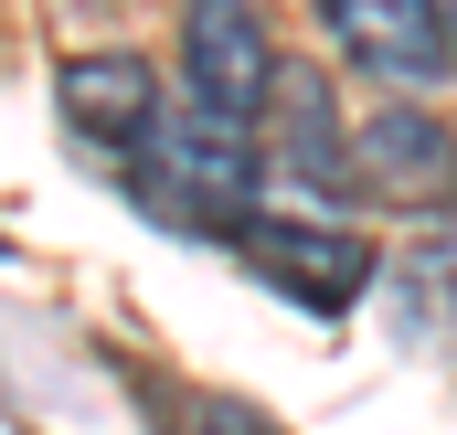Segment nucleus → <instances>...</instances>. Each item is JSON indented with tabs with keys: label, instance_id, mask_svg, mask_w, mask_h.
Listing matches in <instances>:
<instances>
[{
	"label": "nucleus",
	"instance_id": "obj_1",
	"mask_svg": "<svg viewBox=\"0 0 457 435\" xmlns=\"http://www.w3.org/2000/svg\"><path fill=\"white\" fill-rule=\"evenodd\" d=\"M128 170V192L149 202V223H181V234H234V223L255 213V192H266V138L224 107H160L149 117V138L117 160Z\"/></svg>",
	"mask_w": 457,
	"mask_h": 435
},
{
	"label": "nucleus",
	"instance_id": "obj_2",
	"mask_svg": "<svg viewBox=\"0 0 457 435\" xmlns=\"http://www.w3.org/2000/svg\"><path fill=\"white\" fill-rule=\"evenodd\" d=\"M234 255H245V276H266L287 308H309V319H341L372 298V234L341 213H245L234 223Z\"/></svg>",
	"mask_w": 457,
	"mask_h": 435
},
{
	"label": "nucleus",
	"instance_id": "obj_3",
	"mask_svg": "<svg viewBox=\"0 0 457 435\" xmlns=\"http://www.w3.org/2000/svg\"><path fill=\"white\" fill-rule=\"evenodd\" d=\"M277 32H266V11L255 0H181V96L192 107H224V117H266L277 96Z\"/></svg>",
	"mask_w": 457,
	"mask_h": 435
},
{
	"label": "nucleus",
	"instance_id": "obj_4",
	"mask_svg": "<svg viewBox=\"0 0 457 435\" xmlns=\"http://www.w3.org/2000/svg\"><path fill=\"white\" fill-rule=\"evenodd\" d=\"M54 96H64V127H75V149H96V160H128V149L149 138V117H160V75H149L138 53H64Z\"/></svg>",
	"mask_w": 457,
	"mask_h": 435
},
{
	"label": "nucleus",
	"instance_id": "obj_5",
	"mask_svg": "<svg viewBox=\"0 0 457 435\" xmlns=\"http://www.w3.org/2000/svg\"><path fill=\"white\" fill-rule=\"evenodd\" d=\"M320 21H330V43H341L351 64L383 75V86H436L457 64L426 0H320Z\"/></svg>",
	"mask_w": 457,
	"mask_h": 435
},
{
	"label": "nucleus",
	"instance_id": "obj_6",
	"mask_svg": "<svg viewBox=\"0 0 457 435\" xmlns=\"http://www.w3.org/2000/svg\"><path fill=\"white\" fill-rule=\"evenodd\" d=\"M351 181L383 192V202H447L457 149H447V127H436L426 107H383V117L351 127Z\"/></svg>",
	"mask_w": 457,
	"mask_h": 435
},
{
	"label": "nucleus",
	"instance_id": "obj_7",
	"mask_svg": "<svg viewBox=\"0 0 457 435\" xmlns=\"http://www.w3.org/2000/svg\"><path fill=\"white\" fill-rule=\"evenodd\" d=\"M266 107H287V127L266 138V170H287V181H309V192H361V181H351V138H341V117H330V86H320V75H277Z\"/></svg>",
	"mask_w": 457,
	"mask_h": 435
},
{
	"label": "nucleus",
	"instance_id": "obj_8",
	"mask_svg": "<svg viewBox=\"0 0 457 435\" xmlns=\"http://www.w3.org/2000/svg\"><path fill=\"white\" fill-rule=\"evenodd\" d=\"M203 435H287V425L255 414V404H234V393H213V404H203Z\"/></svg>",
	"mask_w": 457,
	"mask_h": 435
},
{
	"label": "nucleus",
	"instance_id": "obj_9",
	"mask_svg": "<svg viewBox=\"0 0 457 435\" xmlns=\"http://www.w3.org/2000/svg\"><path fill=\"white\" fill-rule=\"evenodd\" d=\"M426 11H436V32H447V53H457V0H426Z\"/></svg>",
	"mask_w": 457,
	"mask_h": 435
}]
</instances>
